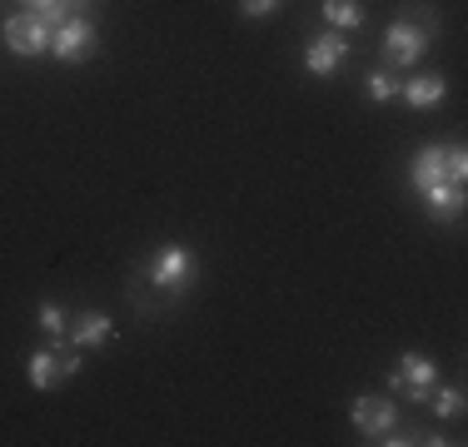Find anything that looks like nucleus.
Masks as SVG:
<instances>
[{"instance_id": "f257e3e1", "label": "nucleus", "mask_w": 468, "mask_h": 447, "mask_svg": "<svg viewBox=\"0 0 468 447\" xmlns=\"http://www.w3.org/2000/svg\"><path fill=\"white\" fill-rule=\"evenodd\" d=\"M433 30H439V10L423 5V0H409V5L388 20L384 45H378L384 70H409V65H419L433 45Z\"/></svg>"}, {"instance_id": "f03ea898", "label": "nucleus", "mask_w": 468, "mask_h": 447, "mask_svg": "<svg viewBox=\"0 0 468 447\" xmlns=\"http://www.w3.org/2000/svg\"><path fill=\"white\" fill-rule=\"evenodd\" d=\"M85 358L75 348H36L30 353V388L36 393H55V388H65L75 373H80Z\"/></svg>"}, {"instance_id": "7ed1b4c3", "label": "nucleus", "mask_w": 468, "mask_h": 447, "mask_svg": "<svg viewBox=\"0 0 468 447\" xmlns=\"http://www.w3.org/2000/svg\"><path fill=\"white\" fill-rule=\"evenodd\" d=\"M144 278H150L154 288H165V294H180L189 278H195V254H189L185 244H165L150 259V268H144Z\"/></svg>"}, {"instance_id": "20e7f679", "label": "nucleus", "mask_w": 468, "mask_h": 447, "mask_svg": "<svg viewBox=\"0 0 468 447\" xmlns=\"http://www.w3.org/2000/svg\"><path fill=\"white\" fill-rule=\"evenodd\" d=\"M433 383H439V368H433V358H423V353H404V358H399V368L388 373V388L404 393V398H414V402L429 398Z\"/></svg>"}, {"instance_id": "39448f33", "label": "nucleus", "mask_w": 468, "mask_h": 447, "mask_svg": "<svg viewBox=\"0 0 468 447\" xmlns=\"http://www.w3.org/2000/svg\"><path fill=\"white\" fill-rule=\"evenodd\" d=\"M5 45H10V55H20V60L46 55L50 50V26L36 16V10H20V16L5 20Z\"/></svg>"}, {"instance_id": "423d86ee", "label": "nucleus", "mask_w": 468, "mask_h": 447, "mask_svg": "<svg viewBox=\"0 0 468 447\" xmlns=\"http://www.w3.org/2000/svg\"><path fill=\"white\" fill-rule=\"evenodd\" d=\"M90 50H95V26L85 16H70L60 30L50 36V55L60 65H80V60H90Z\"/></svg>"}, {"instance_id": "0eeeda50", "label": "nucleus", "mask_w": 468, "mask_h": 447, "mask_svg": "<svg viewBox=\"0 0 468 447\" xmlns=\"http://www.w3.org/2000/svg\"><path fill=\"white\" fill-rule=\"evenodd\" d=\"M344 60H349V40H344V30H324V36H314L304 45V70L319 75V80L339 75Z\"/></svg>"}, {"instance_id": "6e6552de", "label": "nucleus", "mask_w": 468, "mask_h": 447, "mask_svg": "<svg viewBox=\"0 0 468 447\" xmlns=\"http://www.w3.org/2000/svg\"><path fill=\"white\" fill-rule=\"evenodd\" d=\"M349 418H354V428H359L364 438H378V432H388L399 422V408L388 398L359 393V398H354V408H349Z\"/></svg>"}, {"instance_id": "1a4fd4ad", "label": "nucleus", "mask_w": 468, "mask_h": 447, "mask_svg": "<svg viewBox=\"0 0 468 447\" xmlns=\"http://www.w3.org/2000/svg\"><path fill=\"white\" fill-rule=\"evenodd\" d=\"M115 338V318H110L105 308H80L70 323V343L75 348H100V343Z\"/></svg>"}, {"instance_id": "9d476101", "label": "nucleus", "mask_w": 468, "mask_h": 447, "mask_svg": "<svg viewBox=\"0 0 468 447\" xmlns=\"http://www.w3.org/2000/svg\"><path fill=\"white\" fill-rule=\"evenodd\" d=\"M409 179H414V189L423 194V189L443 184L449 179V164H443V144H423V150L414 154V164H409Z\"/></svg>"}, {"instance_id": "9b49d317", "label": "nucleus", "mask_w": 468, "mask_h": 447, "mask_svg": "<svg viewBox=\"0 0 468 447\" xmlns=\"http://www.w3.org/2000/svg\"><path fill=\"white\" fill-rule=\"evenodd\" d=\"M423 209H429V214L439 219V224L459 219V209H463V184H453V179H443V184L423 189Z\"/></svg>"}, {"instance_id": "f8f14e48", "label": "nucleus", "mask_w": 468, "mask_h": 447, "mask_svg": "<svg viewBox=\"0 0 468 447\" xmlns=\"http://www.w3.org/2000/svg\"><path fill=\"white\" fill-rule=\"evenodd\" d=\"M399 95H404V105H414V109H433L443 95H449V85H443L439 75H414V80L399 85Z\"/></svg>"}, {"instance_id": "ddd939ff", "label": "nucleus", "mask_w": 468, "mask_h": 447, "mask_svg": "<svg viewBox=\"0 0 468 447\" xmlns=\"http://www.w3.org/2000/svg\"><path fill=\"white\" fill-rule=\"evenodd\" d=\"M329 30H359L364 26V0H324Z\"/></svg>"}, {"instance_id": "4468645a", "label": "nucleus", "mask_w": 468, "mask_h": 447, "mask_svg": "<svg viewBox=\"0 0 468 447\" xmlns=\"http://www.w3.org/2000/svg\"><path fill=\"white\" fill-rule=\"evenodd\" d=\"M423 402L433 408V418H459V412H463V388L449 383V388H439V393H429Z\"/></svg>"}, {"instance_id": "2eb2a0df", "label": "nucleus", "mask_w": 468, "mask_h": 447, "mask_svg": "<svg viewBox=\"0 0 468 447\" xmlns=\"http://www.w3.org/2000/svg\"><path fill=\"white\" fill-rule=\"evenodd\" d=\"M65 318H70V313H65V304H55V298H46V304L36 308V323L50 333V338H65V333H70V323H65Z\"/></svg>"}, {"instance_id": "dca6fc26", "label": "nucleus", "mask_w": 468, "mask_h": 447, "mask_svg": "<svg viewBox=\"0 0 468 447\" xmlns=\"http://www.w3.org/2000/svg\"><path fill=\"white\" fill-rule=\"evenodd\" d=\"M369 99H374V105H388V99H399L394 70H374V75H369Z\"/></svg>"}, {"instance_id": "f3484780", "label": "nucleus", "mask_w": 468, "mask_h": 447, "mask_svg": "<svg viewBox=\"0 0 468 447\" xmlns=\"http://www.w3.org/2000/svg\"><path fill=\"white\" fill-rule=\"evenodd\" d=\"M284 0H239V16H250V20H264V16H274Z\"/></svg>"}, {"instance_id": "a211bd4d", "label": "nucleus", "mask_w": 468, "mask_h": 447, "mask_svg": "<svg viewBox=\"0 0 468 447\" xmlns=\"http://www.w3.org/2000/svg\"><path fill=\"white\" fill-rule=\"evenodd\" d=\"M374 442H384V447H409V442H423V432H414V428H388V432H378Z\"/></svg>"}, {"instance_id": "6ab92c4d", "label": "nucleus", "mask_w": 468, "mask_h": 447, "mask_svg": "<svg viewBox=\"0 0 468 447\" xmlns=\"http://www.w3.org/2000/svg\"><path fill=\"white\" fill-rule=\"evenodd\" d=\"M46 5H55V0H26V10H36V16H40Z\"/></svg>"}]
</instances>
